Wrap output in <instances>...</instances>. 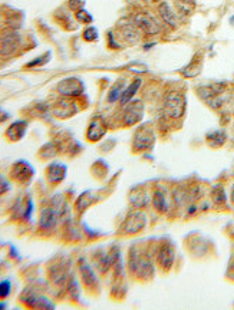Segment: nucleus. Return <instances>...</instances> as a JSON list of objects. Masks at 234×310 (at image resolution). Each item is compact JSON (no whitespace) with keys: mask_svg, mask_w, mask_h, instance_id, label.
<instances>
[{"mask_svg":"<svg viewBox=\"0 0 234 310\" xmlns=\"http://www.w3.org/2000/svg\"><path fill=\"white\" fill-rule=\"evenodd\" d=\"M131 203H132L135 207H138V208L147 206V203H148V200H147V193L142 191L141 188H137V190L131 194Z\"/></svg>","mask_w":234,"mask_h":310,"instance_id":"27","label":"nucleus"},{"mask_svg":"<svg viewBox=\"0 0 234 310\" xmlns=\"http://www.w3.org/2000/svg\"><path fill=\"white\" fill-rule=\"evenodd\" d=\"M206 138H207V142H209L210 147H213V148H220V147H223L226 144L227 135H226V132L222 131V129H214V131L209 132L206 135Z\"/></svg>","mask_w":234,"mask_h":310,"instance_id":"19","label":"nucleus"},{"mask_svg":"<svg viewBox=\"0 0 234 310\" xmlns=\"http://www.w3.org/2000/svg\"><path fill=\"white\" fill-rule=\"evenodd\" d=\"M232 201H233V204H234V185H233V188H232Z\"/></svg>","mask_w":234,"mask_h":310,"instance_id":"39","label":"nucleus"},{"mask_svg":"<svg viewBox=\"0 0 234 310\" xmlns=\"http://www.w3.org/2000/svg\"><path fill=\"white\" fill-rule=\"evenodd\" d=\"M20 206V218L23 220H30L32 214H33V201L30 197L24 198L23 201H19Z\"/></svg>","mask_w":234,"mask_h":310,"instance_id":"25","label":"nucleus"},{"mask_svg":"<svg viewBox=\"0 0 234 310\" xmlns=\"http://www.w3.org/2000/svg\"><path fill=\"white\" fill-rule=\"evenodd\" d=\"M128 103L129 105L127 106V109L124 112V118H122V122L125 126L138 124L144 115V103L141 101H132Z\"/></svg>","mask_w":234,"mask_h":310,"instance_id":"8","label":"nucleus"},{"mask_svg":"<svg viewBox=\"0 0 234 310\" xmlns=\"http://www.w3.org/2000/svg\"><path fill=\"white\" fill-rule=\"evenodd\" d=\"M147 224V216L141 211L131 213L127 220L124 221V224L121 226V233L124 234H135L140 233L141 230L145 227Z\"/></svg>","mask_w":234,"mask_h":310,"instance_id":"6","label":"nucleus"},{"mask_svg":"<svg viewBox=\"0 0 234 310\" xmlns=\"http://www.w3.org/2000/svg\"><path fill=\"white\" fill-rule=\"evenodd\" d=\"M230 22H232V24H234V16L232 17V19H230Z\"/></svg>","mask_w":234,"mask_h":310,"instance_id":"40","label":"nucleus"},{"mask_svg":"<svg viewBox=\"0 0 234 310\" xmlns=\"http://www.w3.org/2000/svg\"><path fill=\"white\" fill-rule=\"evenodd\" d=\"M10 177L13 178V181L19 183L20 185H27L35 177V168L27 161H16L10 168Z\"/></svg>","mask_w":234,"mask_h":310,"instance_id":"2","label":"nucleus"},{"mask_svg":"<svg viewBox=\"0 0 234 310\" xmlns=\"http://www.w3.org/2000/svg\"><path fill=\"white\" fill-rule=\"evenodd\" d=\"M75 17H76V20H78V22L82 23V24H91V23L94 22L92 14H91L88 10H85V9L75 11Z\"/></svg>","mask_w":234,"mask_h":310,"instance_id":"30","label":"nucleus"},{"mask_svg":"<svg viewBox=\"0 0 234 310\" xmlns=\"http://www.w3.org/2000/svg\"><path fill=\"white\" fill-rule=\"evenodd\" d=\"M124 89H125V80L119 79L118 82H115L112 85V88L109 89V93H108V98H106L108 102L114 103L117 102L118 99H121V95H122Z\"/></svg>","mask_w":234,"mask_h":310,"instance_id":"22","label":"nucleus"},{"mask_svg":"<svg viewBox=\"0 0 234 310\" xmlns=\"http://www.w3.org/2000/svg\"><path fill=\"white\" fill-rule=\"evenodd\" d=\"M196 1L194 0H176V9L181 16H190L194 10Z\"/></svg>","mask_w":234,"mask_h":310,"instance_id":"24","label":"nucleus"},{"mask_svg":"<svg viewBox=\"0 0 234 310\" xmlns=\"http://www.w3.org/2000/svg\"><path fill=\"white\" fill-rule=\"evenodd\" d=\"M10 188H12V185H10V183L7 181V178H4L3 175H0V195L9 193Z\"/></svg>","mask_w":234,"mask_h":310,"instance_id":"34","label":"nucleus"},{"mask_svg":"<svg viewBox=\"0 0 234 310\" xmlns=\"http://www.w3.org/2000/svg\"><path fill=\"white\" fill-rule=\"evenodd\" d=\"M155 141V135H154V129L151 128L150 124L140 126L135 131L134 135V148L137 151H144V149H150L154 145Z\"/></svg>","mask_w":234,"mask_h":310,"instance_id":"4","label":"nucleus"},{"mask_svg":"<svg viewBox=\"0 0 234 310\" xmlns=\"http://www.w3.org/2000/svg\"><path fill=\"white\" fill-rule=\"evenodd\" d=\"M201 68H203V57L200 56V55H196V56L191 59V62L188 63L187 66L181 70V73L186 78H194V76L200 75Z\"/></svg>","mask_w":234,"mask_h":310,"instance_id":"18","label":"nucleus"},{"mask_svg":"<svg viewBox=\"0 0 234 310\" xmlns=\"http://www.w3.org/2000/svg\"><path fill=\"white\" fill-rule=\"evenodd\" d=\"M106 134V124L102 116H94L86 129V138L92 142L99 141Z\"/></svg>","mask_w":234,"mask_h":310,"instance_id":"12","label":"nucleus"},{"mask_svg":"<svg viewBox=\"0 0 234 310\" xmlns=\"http://www.w3.org/2000/svg\"><path fill=\"white\" fill-rule=\"evenodd\" d=\"M174 246L168 241H165L163 244H160L158 252H157V260L158 264L164 269V270H170L174 263Z\"/></svg>","mask_w":234,"mask_h":310,"instance_id":"9","label":"nucleus"},{"mask_svg":"<svg viewBox=\"0 0 234 310\" xmlns=\"http://www.w3.org/2000/svg\"><path fill=\"white\" fill-rule=\"evenodd\" d=\"M22 43V36L16 30H4L0 33V56H10Z\"/></svg>","mask_w":234,"mask_h":310,"instance_id":"3","label":"nucleus"},{"mask_svg":"<svg viewBox=\"0 0 234 310\" xmlns=\"http://www.w3.org/2000/svg\"><path fill=\"white\" fill-rule=\"evenodd\" d=\"M98 37H99L98 30H96L95 27H92V26L83 30V39H85L86 42H96Z\"/></svg>","mask_w":234,"mask_h":310,"instance_id":"32","label":"nucleus"},{"mask_svg":"<svg viewBox=\"0 0 234 310\" xmlns=\"http://www.w3.org/2000/svg\"><path fill=\"white\" fill-rule=\"evenodd\" d=\"M12 293V282L9 279H4L0 282V300L9 298Z\"/></svg>","mask_w":234,"mask_h":310,"instance_id":"29","label":"nucleus"},{"mask_svg":"<svg viewBox=\"0 0 234 310\" xmlns=\"http://www.w3.org/2000/svg\"><path fill=\"white\" fill-rule=\"evenodd\" d=\"M78 109H76L75 102H72L69 99H60L53 106V114L56 115L58 118H69Z\"/></svg>","mask_w":234,"mask_h":310,"instance_id":"15","label":"nucleus"},{"mask_svg":"<svg viewBox=\"0 0 234 310\" xmlns=\"http://www.w3.org/2000/svg\"><path fill=\"white\" fill-rule=\"evenodd\" d=\"M140 32L141 30L134 24V23L125 24V26H122V29H121V37H122L127 43H129V45H137L141 39Z\"/></svg>","mask_w":234,"mask_h":310,"instance_id":"17","label":"nucleus"},{"mask_svg":"<svg viewBox=\"0 0 234 310\" xmlns=\"http://www.w3.org/2000/svg\"><path fill=\"white\" fill-rule=\"evenodd\" d=\"M137 273L142 277H150L152 276V272H154V266H152L151 260L148 256H142V257H138V263H137Z\"/></svg>","mask_w":234,"mask_h":310,"instance_id":"21","label":"nucleus"},{"mask_svg":"<svg viewBox=\"0 0 234 310\" xmlns=\"http://www.w3.org/2000/svg\"><path fill=\"white\" fill-rule=\"evenodd\" d=\"M66 174H68V167L58 161L50 162L46 168V178L52 185H58L62 183L66 178Z\"/></svg>","mask_w":234,"mask_h":310,"instance_id":"11","label":"nucleus"},{"mask_svg":"<svg viewBox=\"0 0 234 310\" xmlns=\"http://www.w3.org/2000/svg\"><path fill=\"white\" fill-rule=\"evenodd\" d=\"M27 121L24 119H19V121H14L12 125L9 126L6 129V138L12 142H16V141H20L23 139L26 132H27Z\"/></svg>","mask_w":234,"mask_h":310,"instance_id":"13","label":"nucleus"},{"mask_svg":"<svg viewBox=\"0 0 234 310\" xmlns=\"http://www.w3.org/2000/svg\"><path fill=\"white\" fill-rule=\"evenodd\" d=\"M186 112V98L178 92H168L164 98V114L170 119H180Z\"/></svg>","mask_w":234,"mask_h":310,"instance_id":"1","label":"nucleus"},{"mask_svg":"<svg viewBox=\"0 0 234 310\" xmlns=\"http://www.w3.org/2000/svg\"><path fill=\"white\" fill-rule=\"evenodd\" d=\"M9 118H10L9 112H6V111L0 109V124H1V122H4V121H7Z\"/></svg>","mask_w":234,"mask_h":310,"instance_id":"36","label":"nucleus"},{"mask_svg":"<svg viewBox=\"0 0 234 310\" xmlns=\"http://www.w3.org/2000/svg\"><path fill=\"white\" fill-rule=\"evenodd\" d=\"M59 218V211L56 207L49 206L45 207L40 211V218H39V227L43 231H49V230L55 229L56 223Z\"/></svg>","mask_w":234,"mask_h":310,"instance_id":"10","label":"nucleus"},{"mask_svg":"<svg viewBox=\"0 0 234 310\" xmlns=\"http://www.w3.org/2000/svg\"><path fill=\"white\" fill-rule=\"evenodd\" d=\"M141 83H142V80H141L140 78H138V79H134V82H131L128 86L124 89L122 95H121V99H119L122 105H127V103L135 96V93H137L138 89H140Z\"/></svg>","mask_w":234,"mask_h":310,"instance_id":"20","label":"nucleus"},{"mask_svg":"<svg viewBox=\"0 0 234 310\" xmlns=\"http://www.w3.org/2000/svg\"><path fill=\"white\" fill-rule=\"evenodd\" d=\"M158 14L160 17L163 19V22L165 24H168L170 27L176 29L178 26V19H177V13L173 10V7L167 3V1H163L158 4Z\"/></svg>","mask_w":234,"mask_h":310,"instance_id":"14","label":"nucleus"},{"mask_svg":"<svg viewBox=\"0 0 234 310\" xmlns=\"http://www.w3.org/2000/svg\"><path fill=\"white\" fill-rule=\"evenodd\" d=\"M85 85L79 78H66L58 83V92L65 98H75L82 95Z\"/></svg>","mask_w":234,"mask_h":310,"instance_id":"5","label":"nucleus"},{"mask_svg":"<svg viewBox=\"0 0 234 310\" xmlns=\"http://www.w3.org/2000/svg\"><path fill=\"white\" fill-rule=\"evenodd\" d=\"M211 198L214 201V204L217 206H224L226 201H227V195H226V191L223 188L222 185H216L213 188V193H211Z\"/></svg>","mask_w":234,"mask_h":310,"instance_id":"28","label":"nucleus"},{"mask_svg":"<svg viewBox=\"0 0 234 310\" xmlns=\"http://www.w3.org/2000/svg\"><path fill=\"white\" fill-rule=\"evenodd\" d=\"M79 272H81V276H82L83 283L86 287H95L98 285V277L95 275L94 269L86 263L83 259L79 260Z\"/></svg>","mask_w":234,"mask_h":310,"instance_id":"16","label":"nucleus"},{"mask_svg":"<svg viewBox=\"0 0 234 310\" xmlns=\"http://www.w3.org/2000/svg\"><path fill=\"white\" fill-rule=\"evenodd\" d=\"M196 211H197V206H194V204H191V206L188 207L187 214H194Z\"/></svg>","mask_w":234,"mask_h":310,"instance_id":"37","label":"nucleus"},{"mask_svg":"<svg viewBox=\"0 0 234 310\" xmlns=\"http://www.w3.org/2000/svg\"><path fill=\"white\" fill-rule=\"evenodd\" d=\"M134 24L140 29L142 33L154 36V34L160 33V26L155 22V19L151 17L147 13H138L134 16Z\"/></svg>","mask_w":234,"mask_h":310,"instance_id":"7","label":"nucleus"},{"mask_svg":"<svg viewBox=\"0 0 234 310\" xmlns=\"http://www.w3.org/2000/svg\"><path fill=\"white\" fill-rule=\"evenodd\" d=\"M43 56H39V59H36V60H33V62H30V63H27L26 65V68H35V66H42V65H45V63H47L49 62V59H42Z\"/></svg>","mask_w":234,"mask_h":310,"instance_id":"35","label":"nucleus"},{"mask_svg":"<svg viewBox=\"0 0 234 310\" xmlns=\"http://www.w3.org/2000/svg\"><path fill=\"white\" fill-rule=\"evenodd\" d=\"M152 204L155 207V210H158L160 213H165L168 210V203H167V197L161 191V190H157L154 195H152Z\"/></svg>","mask_w":234,"mask_h":310,"instance_id":"23","label":"nucleus"},{"mask_svg":"<svg viewBox=\"0 0 234 310\" xmlns=\"http://www.w3.org/2000/svg\"><path fill=\"white\" fill-rule=\"evenodd\" d=\"M188 198H190V195H188V193L184 188H177L176 191H174V200H176V203L178 206L184 204V201H187Z\"/></svg>","mask_w":234,"mask_h":310,"instance_id":"31","label":"nucleus"},{"mask_svg":"<svg viewBox=\"0 0 234 310\" xmlns=\"http://www.w3.org/2000/svg\"><path fill=\"white\" fill-rule=\"evenodd\" d=\"M85 3H86V0H68V6H69L70 10L73 11L82 10L85 7Z\"/></svg>","mask_w":234,"mask_h":310,"instance_id":"33","label":"nucleus"},{"mask_svg":"<svg viewBox=\"0 0 234 310\" xmlns=\"http://www.w3.org/2000/svg\"><path fill=\"white\" fill-rule=\"evenodd\" d=\"M94 203V197L92 194L89 193V191H86V193H82V194L79 195V198L76 200V210L79 211V213H82L85 208H88V207L91 206Z\"/></svg>","mask_w":234,"mask_h":310,"instance_id":"26","label":"nucleus"},{"mask_svg":"<svg viewBox=\"0 0 234 310\" xmlns=\"http://www.w3.org/2000/svg\"><path fill=\"white\" fill-rule=\"evenodd\" d=\"M6 308H7V303L6 302H1L0 303V309H6Z\"/></svg>","mask_w":234,"mask_h":310,"instance_id":"38","label":"nucleus"}]
</instances>
